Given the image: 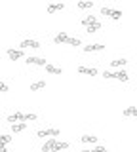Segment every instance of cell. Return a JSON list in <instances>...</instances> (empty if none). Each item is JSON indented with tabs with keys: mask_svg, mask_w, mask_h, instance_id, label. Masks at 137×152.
<instances>
[{
	"mask_svg": "<svg viewBox=\"0 0 137 152\" xmlns=\"http://www.w3.org/2000/svg\"><path fill=\"white\" fill-rule=\"evenodd\" d=\"M8 57H10L12 61H21V59H25V51L15 50V48H10V50H8Z\"/></svg>",
	"mask_w": 137,
	"mask_h": 152,
	"instance_id": "2",
	"label": "cell"
},
{
	"mask_svg": "<svg viewBox=\"0 0 137 152\" xmlns=\"http://www.w3.org/2000/svg\"><path fill=\"white\" fill-rule=\"evenodd\" d=\"M0 91H8V84H4V82H0Z\"/></svg>",
	"mask_w": 137,
	"mask_h": 152,
	"instance_id": "25",
	"label": "cell"
},
{
	"mask_svg": "<svg viewBox=\"0 0 137 152\" xmlns=\"http://www.w3.org/2000/svg\"><path fill=\"white\" fill-rule=\"evenodd\" d=\"M67 40H69L67 32H59V34H55V38H53L55 44H67Z\"/></svg>",
	"mask_w": 137,
	"mask_h": 152,
	"instance_id": "12",
	"label": "cell"
},
{
	"mask_svg": "<svg viewBox=\"0 0 137 152\" xmlns=\"http://www.w3.org/2000/svg\"><path fill=\"white\" fill-rule=\"evenodd\" d=\"M65 148H69V142H65V141H57V142H55V146H53V152L65 150Z\"/></svg>",
	"mask_w": 137,
	"mask_h": 152,
	"instance_id": "15",
	"label": "cell"
},
{
	"mask_svg": "<svg viewBox=\"0 0 137 152\" xmlns=\"http://www.w3.org/2000/svg\"><path fill=\"white\" fill-rule=\"evenodd\" d=\"M80 152H89V150H80Z\"/></svg>",
	"mask_w": 137,
	"mask_h": 152,
	"instance_id": "27",
	"label": "cell"
},
{
	"mask_svg": "<svg viewBox=\"0 0 137 152\" xmlns=\"http://www.w3.org/2000/svg\"><path fill=\"white\" fill-rule=\"evenodd\" d=\"M36 135H38V137H48V139H53V137L59 135V129H57V127H48V129H40Z\"/></svg>",
	"mask_w": 137,
	"mask_h": 152,
	"instance_id": "4",
	"label": "cell"
},
{
	"mask_svg": "<svg viewBox=\"0 0 137 152\" xmlns=\"http://www.w3.org/2000/svg\"><path fill=\"white\" fill-rule=\"evenodd\" d=\"M86 31L89 32V34H93V32L101 31V23H95V25H89V27H86Z\"/></svg>",
	"mask_w": 137,
	"mask_h": 152,
	"instance_id": "18",
	"label": "cell"
},
{
	"mask_svg": "<svg viewBox=\"0 0 137 152\" xmlns=\"http://www.w3.org/2000/svg\"><path fill=\"white\" fill-rule=\"evenodd\" d=\"M89 152H107V148H103V146H95V148L89 150Z\"/></svg>",
	"mask_w": 137,
	"mask_h": 152,
	"instance_id": "24",
	"label": "cell"
},
{
	"mask_svg": "<svg viewBox=\"0 0 137 152\" xmlns=\"http://www.w3.org/2000/svg\"><path fill=\"white\" fill-rule=\"evenodd\" d=\"M27 129V124L25 122H17V124H12V131L13 133H21Z\"/></svg>",
	"mask_w": 137,
	"mask_h": 152,
	"instance_id": "11",
	"label": "cell"
},
{
	"mask_svg": "<svg viewBox=\"0 0 137 152\" xmlns=\"http://www.w3.org/2000/svg\"><path fill=\"white\" fill-rule=\"evenodd\" d=\"M55 142H57V141H55V137H53V139H50V141H46L44 145H42V152H53Z\"/></svg>",
	"mask_w": 137,
	"mask_h": 152,
	"instance_id": "9",
	"label": "cell"
},
{
	"mask_svg": "<svg viewBox=\"0 0 137 152\" xmlns=\"http://www.w3.org/2000/svg\"><path fill=\"white\" fill-rule=\"evenodd\" d=\"M95 23H99L95 15H86L82 19V27H89V25H95Z\"/></svg>",
	"mask_w": 137,
	"mask_h": 152,
	"instance_id": "10",
	"label": "cell"
},
{
	"mask_svg": "<svg viewBox=\"0 0 137 152\" xmlns=\"http://www.w3.org/2000/svg\"><path fill=\"white\" fill-rule=\"evenodd\" d=\"M101 76L107 80H120V82H127L130 80V74L126 70H105Z\"/></svg>",
	"mask_w": 137,
	"mask_h": 152,
	"instance_id": "1",
	"label": "cell"
},
{
	"mask_svg": "<svg viewBox=\"0 0 137 152\" xmlns=\"http://www.w3.org/2000/svg\"><path fill=\"white\" fill-rule=\"evenodd\" d=\"M126 63H127V59H124V57H122V59H116V61H111L112 66H126Z\"/></svg>",
	"mask_w": 137,
	"mask_h": 152,
	"instance_id": "21",
	"label": "cell"
},
{
	"mask_svg": "<svg viewBox=\"0 0 137 152\" xmlns=\"http://www.w3.org/2000/svg\"><path fill=\"white\" fill-rule=\"evenodd\" d=\"M80 141L82 142H97V137L95 135H84V137H80Z\"/></svg>",
	"mask_w": 137,
	"mask_h": 152,
	"instance_id": "19",
	"label": "cell"
},
{
	"mask_svg": "<svg viewBox=\"0 0 137 152\" xmlns=\"http://www.w3.org/2000/svg\"><path fill=\"white\" fill-rule=\"evenodd\" d=\"M0 152H8V146L2 145V142H0Z\"/></svg>",
	"mask_w": 137,
	"mask_h": 152,
	"instance_id": "26",
	"label": "cell"
},
{
	"mask_svg": "<svg viewBox=\"0 0 137 152\" xmlns=\"http://www.w3.org/2000/svg\"><path fill=\"white\" fill-rule=\"evenodd\" d=\"M46 70H48L50 74H61V72H63L59 66H53V65H46Z\"/></svg>",
	"mask_w": 137,
	"mask_h": 152,
	"instance_id": "17",
	"label": "cell"
},
{
	"mask_svg": "<svg viewBox=\"0 0 137 152\" xmlns=\"http://www.w3.org/2000/svg\"><path fill=\"white\" fill-rule=\"evenodd\" d=\"M135 114H137V110H135V107H127L126 110H124V116H131V118H133Z\"/></svg>",
	"mask_w": 137,
	"mask_h": 152,
	"instance_id": "22",
	"label": "cell"
},
{
	"mask_svg": "<svg viewBox=\"0 0 137 152\" xmlns=\"http://www.w3.org/2000/svg\"><path fill=\"white\" fill-rule=\"evenodd\" d=\"M61 10H65V4H50L48 13H55V12H61Z\"/></svg>",
	"mask_w": 137,
	"mask_h": 152,
	"instance_id": "13",
	"label": "cell"
},
{
	"mask_svg": "<svg viewBox=\"0 0 137 152\" xmlns=\"http://www.w3.org/2000/svg\"><path fill=\"white\" fill-rule=\"evenodd\" d=\"M42 88H46V82H44V80H38V82L31 84V91H38V89H42Z\"/></svg>",
	"mask_w": 137,
	"mask_h": 152,
	"instance_id": "14",
	"label": "cell"
},
{
	"mask_svg": "<svg viewBox=\"0 0 137 152\" xmlns=\"http://www.w3.org/2000/svg\"><path fill=\"white\" fill-rule=\"evenodd\" d=\"M101 15H107L111 19H120L122 12H120V10H112V8H101Z\"/></svg>",
	"mask_w": 137,
	"mask_h": 152,
	"instance_id": "3",
	"label": "cell"
},
{
	"mask_svg": "<svg viewBox=\"0 0 137 152\" xmlns=\"http://www.w3.org/2000/svg\"><path fill=\"white\" fill-rule=\"evenodd\" d=\"M67 46H73V48H78V46H82V42L78 40V38H69L67 40Z\"/></svg>",
	"mask_w": 137,
	"mask_h": 152,
	"instance_id": "20",
	"label": "cell"
},
{
	"mask_svg": "<svg viewBox=\"0 0 137 152\" xmlns=\"http://www.w3.org/2000/svg\"><path fill=\"white\" fill-rule=\"evenodd\" d=\"M78 72L80 74H86V76H97L99 72H97V69H92V66H78Z\"/></svg>",
	"mask_w": 137,
	"mask_h": 152,
	"instance_id": "7",
	"label": "cell"
},
{
	"mask_svg": "<svg viewBox=\"0 0 137 152\" xmlns=\"http://www.w3.org/2000/svg\"><path fill=\"white\" fill-rule=\"evenodd\" d=\"M78 8L80 10H92L93 8V2H89V0H86V2H84V0H80V2H78Z\"/></svg>",
	"mask_w": 137,
	"mask_h": 152,
	"instance_id": "16",
	"label": "cell"
},
{
	"mask_svg": "<svg viewBox=\"0 0 137 152\" xmlns=\"http://www.w3.org/2000/svg\"><path fill=\"white\" fill-rule=\"evenodd\" d=\"M105 50V46L103 44H89V46H84V51H89V53H93V51H103Z\"/></svg>",
	"mask_w": 137,
	"mask_h": 152,
	"instance_id": "8",
	"label": "cell"
},
{
	"mask_svg": "<svg viewBox=\"0 0 137 152\" xmlns=\"http://www.w3.org/2000/svg\"><path fill=\"white\" fill-rule=\"evenodd\" d=\"M0 142H2V145H8V142H12V137L10 135H0Z\"/></svg>",
	"mask_w": 137,
	"mask_h": 152,
	"instance_id": "23",
	"label": "cell"
},
{
	"mask_svg": "<svg viewBox=\"0 0 137 152\" xmlns=\"http://www.w3.org/2000/svg\"><path fill=\"white\" fill-rule=\"evenodd\" d=\"M25 63L27 65H38V66H46L48 63H46V59H42V57H25Z\"/></svg>",
	"mask_w": 137,
	"mask_h": 152,
	"instance_id": "5",
	"label": "cell"
},
{
	"mask_svg": "<svg viewBox=\"0 0 137 152\" xmlns=\"http://www.w3.org/2000/svg\"><path fill=\"white\" fill-rule=\"evenodd\" d=\"M25 48L38 50V48H40V42H38V40H23V42H21V50H25Z\"/></svg>",
	"mask_w": 137,
	"mask_h": 152,
	"instance_id": "6",
	"label": "cell"
}]
</instances>
